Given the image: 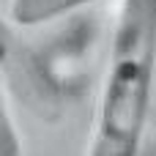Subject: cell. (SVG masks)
<instances>
[{
	"label": "cell",
	"instance_id": "1",
	"mask_svg": "<svg viewBox=\"0 0 156 156\" xmlns=\"http://www.w3.org/2000/svg\"><path fill=\"white\" fill-rule=\"evenodd\" d=\"M156 71V0H121L88 156H140Z\"/></svg>",
	"mask_w": 156,
	"mask_h": 156
},
{
	"label": "cell",
	"instance_id": "2",
	"mask_svg": "<svg viewBox=\"0 0 156 156\" xmlns=\"http://www.w3.org/2000/svg\"><path fill=\"white\" fill-rule=\"evenodd\" d=\"M93 0H11L8 19L19 27H36L69 11H77Z\"/></svg>",
	"mask_w": 156,
	"mask_h": 156
},
{
	"label": "cell",
	"instance_id": "3",
	"mask_svg": "<svg viewBox=\"0 0 156 156\" xmlns=\"http://www.w3.org/2000/svg\"><path fill=\"white\" fill-rule=\"evenodd\" d=\"M0 156H22V143L16 134V126H14L11 112L5 107L3 82H0Z\"/></svg>",
	"mask_w": 156,
	"mask_h": 156
},
{
	"label": "cell",
	"instance_id": "4",
	"mask_svg": "<svg viewBox=\"0 0 156 156\" xmlns=\"http://www.w3.org/2000/svg\"><path fill=\"white\" fill-rule=\"evenodd\" d=\"M8 55H11V36H8V27L0 19V63H5Z\"/></svg>",
	"mask_w": 156,
	"mask_h": 156
}]
</instances>
